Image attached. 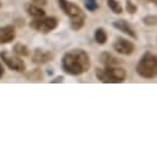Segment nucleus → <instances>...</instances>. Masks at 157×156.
Listing matches in <instances>:
<instances>
[{"label":"nucleus","instance_id":"obj_11","mask_svg":"<svg viewBox=\"0 0 157 156\" xmlns=\"http://www.w3.org/2000/svg\"><path fill=\"white\" fill-rule=\"evenodd\" d=\"M99 63L103 66H117L121 64V59L109 52H102L99 55Z\"/></svg>","mask_w":157,"mask_h":156},{"label":"nucleus","instance_id":"obj_19","mask_svg":"<svg viewBox=\"0 0 157 156\" xmlns=\"http://www.w3.org/2000/svg\"><path fill=\"white\" fill-rule=\"evenodd\" d=\"M125 10H126L128 14L134 15L137 11V6H136V4L132 2V0H126L125 1Z\"/></svg>","mask_w":157,"mask_h":156},{"label":"nucleus","instance_id":"obj_4","mask_svg":"<svg viewBox=\"0 0 157 156\" xmlns=\"http://www.w3.org/2000/svg\"><path fill=\"white\" fill-rule=\"evenodd\" d=\"M58 18L56 17H53V16H49V17H38V18H34L33 21H31L29 26L36 29L37 32H42V33H49L50 31L55 29L58 27Z\"/></svg>","mask_w":157,"mask_h":156},{"label":"nucleus","instance_id":"obj_7","mask_svg":"<svg viewBox=\"0 0 157 156\" xmlns=\"http://www.w3.org/2000/svg\"><path fill=\"white\" fill-rule=\"evenodd\" d=\"M58 5H59L60 10H61L66 16H69L70 18L83 14L82 9H81L78 5H76V4H74V2H70L69 0H58Z\"/></svg>","mask_w":157,"mask_h":156},{"label":"nucleus","instance_id":"obj_6","mask_svg":"<svg viewBox=\"0 0 157 156\" xmlns=\"http://www.w3.org/2000/svg\"><path fill=\"white\" fill-rule=\"evenodd\" d=\"M113 49L121 55H131L135 52V44L124 37H118L113 42Z\"/></svg>","mask_w":157,"mask_h":156},{"label":"nucleus","instance_id":"obj_12","mask_svg":"<svg viewBox=\"0 0 157 156\" xmlns=\"http://www.w3.org/2000/svg\"><path fill=\"white\" fill-rule=\"evenodd\" d=\"M25 10H26V12H27V15H29L31 17H33V18H38V17H43V16H45V11L40 7V5H37V4H31V2H28V4H26L25 5Z\"/></svg>","mask_w":157,"mask_h":156},{"label":"nucleus","instance_id":"obj_18","mask_svg":"<svg viewBox=\"0 0 157 156\" xmlns=\"http://www.w3.org/2000/svg\"><path fill=\"white\" fill-rule=\"evenodd\" d=\"M83 5H85L86 10H88L90 12H94L99 7L97 0H83Z\"/></svg>","mask_w":157,"mask_h":156},{"label":"nucleus","instance_id":"obj_13","mask_svg":"<svg viewBox=\"0 0 157 156\" xmlns=\"http://www.w3.org/2000/svg\"><path fill=\"white\" fill-rule=\"evenodd\" d=\"M85 21H86V15L85 14H81L78 16L71 17L70 18V27L74 31H78L85 26Z\"/></svg>","mask_w":157,"mask_h":156},{"label":"nucleus","instance_id":"obj_1","mask_svg":"<svg viewBox=\"0 0 157 156\" xmlns=\"http://www.w3.org/2000/svg\"><path fill=\"white\" fill-rule=\"evenodd\" d=\"M91 59L83 49H72L66 52L61 58V69L65 74L78 76L90 70Z\"/></svg>","mask_w":157,"mask_h":156},{"label":"nucleus","instance_id":"obj_9","mask_svg":"<svg viewBox=\"0 0 157 156\" xmlns=\"http://www.w3.org/2000/svg\"><path fill=\"white\" fill-rule=\"evenodd\" d=\"M113 27L118 31H120L121 33L126 34L129 38H132V39H136L137 38V34L135 32V29L129 25V22L124 18H120V20H115L113 21Z\"/></svg>","mask_w":157,"mask_h":156},{"label":"nucleus","instance_id":"obj_5","mask_svg":"<svg viewBox=\"0 0 157 156\" xmlns=\"http://www.w3.org/2000/svg\"><path fill=\"white\" fill-rule=\"evenodd\" d=\"M0 58L6 64V66L13 71L23 72L26 70V64L23 63V60H21V57H18L16 54L13 55L6 50H2V52H0Z\"/></svg>","mask_w":157,"mask_h":156},{"label":"nucleus","instance_id":"obj_2","mask_svg":"<svg viewBox=\"0 0 157 156\" xmlns=\"http://www.w3.org/2000/svg\"><path fill=\"white\" fill-rule=\"evenodd\" d=\"M135 70L139 76L144 79H153L157 76V54L152 52H145L139 59Z\"/></svg>","mask_w":157,"mask_h":156},{"label":"nucleus","instance_id":"obj_22","mask_svg":"<svg viewBox=\"0 0 157 156\" xmlns=\"http://www.w3.org/2000/svg\"><path fill=\"white\" fill-rule=\"evenodd\" d=\"M34 4H37V5H40V6H43V5H47V0H32Z\"/></svg>","mask_w":157,"mask_h":156},{"label":"nucleus","instance_id":"obj_10","mask_svg":"<svg viewBox=\"0 0 157 156\" xmlns=\"http://www.w3.org/2000/svg\"><path fill=\"white\" fill-rule=\"evenodd\" d=\"M16 31L12 25H6L0 27V44H6L10 43L15 39Z\"/></svg>","mask_w":157,"mask_h":156},{"label":"nucleus","instance_id":"obj_25","mask_svg":"<svg viewBox=\"0 0 157 156\" xmlns=\"http://www.w3.org/2000/svg\"><path fill=\"white\" fill-rule=\"evenodd\" d=\"M0 6H1V2H0Z\"/></svg>","mask_w":157,"mask_h":156},{"label":"nucleus","instance_id":"obj_23","mask_svg":"<svg viewBox=\"0 0 157 156\" xmlns=\"http://www.w3.org/2000/svg\"><path fill=\"white\" fill-rule=\"evenodd\" d=\"M141 1H144L145 4H152V5L157 6V0H141Z\"/></svg>","mask_w":157,"mask_h":156},{"label":"nucleus","instance_id":"obj_14","mask_svg":"<svg viewBox=\"0 0 157 156\" xmlns=\"http://www.w3.org/2000/svg\"><path fill=\"white\" fill-rule=\"evenodd\" d=\"M93 37H94L96 43H98V44H101V45L104 44V43L107 42V39H108V34H107V32H105V29H104L103 27L96 28Z\"/></svg>","mask_w":157,"mask_h":156},{"label":"nucleus","instance_id":"obj_3","mask_svg":"<svg viewBox=\"0 0 157 156\" xmlns=\"http://www.w3.org/2000/svg\"><path fill=\"white\" fill-rule=\"evenodd\" d=\"M94 74L97 80L103 84H121L126 79V70L119 65L97 68Z\"/></svg>","mask_w":157,"mask_h":156},{"label":"nucleus","instance_id":"obj_15","mask_svg":"<svg viewBox=\"0 0 157 156\" xmlns=\"http://www.w3.org/2000/svg\"><path fill=\"white\" fill-rule=\"evenodd\" d=\"M13 53L18 57H28L29 55V49L27 48V45H25L23 43H16L12 48Z\"/></svg>","mask_w":157,"mask_h":156},{"label":"nucleus","instance_id":"obj_8","mask_svg":"<svg viewBox=\"0 0 157 156\" xmlns=\"http://www.w3.org/2000/svg\"><path fill=\"white\" fill-rule=\"evenodd\" d=\"M54 58V54L50 50H44V49H34L33 54H32V61L37 65H43L49 63L52 59Z\"/></svg>","mask_w":157,"mask_h":156},{"label":"nucleus","instance_id":"obj_17","mask_svg":"<svg viewBox=\"0 0 157 156\" xmlns=\"http://www.w3.org/2000/svg\"><path fill=\"white\" fill-rule=\"evenodd\" d=\"M142 23L146 26H156L157 25V15H146L142 17Z\"/></svg>","mask_w":157,"mask_h":156},{"label":"nucleus","instance_id":"obj_16","mask_svg":"<svg viewBox=\"0 0 157 156\" xmlns=\"http://www.w3.org/2000/svg\"><path fill=\"white\" fill-rule=\"evenodd\" d=\"M107 5H108V7L110 9V11L113 14L120 15L123 12V6L118 0H107Z\"/></svg>","mask_w":157,"mask_h":156},{"label":"nucleus","instance_id":"obj_21","mask_svg":"<svg viewBox=\"0 0 157 156\" xmlns=\"http://www.w3.org/2000/svg\"><path fill=\"white\" fill-rule=\"evenodd\" d=\"M64 81V76H56L54 80H50L52 84H56V82H63Z\"/></svg>","mask_w":157,"mask_h":156},{"label":"nucleus","instance_id":"obj_20","mask_svg":"<svg viewBox=\"0 0 157 156\" xmlns=\"http://www.w3.org/2000/svg\"><path fill=\"white\" fill-rule=\"evenodd\" d=\"M27 77L31 79V80H33V81H38V80L42 77V74H40V71H39L38 69H34L33 71H31V72L27 75Z\"/></svg>","mask_w":157,"mask_h":156},{"label":"nucleus","instance_id":"obj_24","mask_svg":"<svg viewBox=\"0 0 157 156\" xmlns=\"http://www.w3.org/2000/svg\"><path fill=\"white\" fill-rule=\"evenodd\" d=\"M2 75H4V68H2V65H1V63H0V79L2 77Z\"/></svg>","mask_w":157,"mask_h":156}]
</instances>
